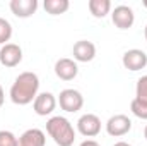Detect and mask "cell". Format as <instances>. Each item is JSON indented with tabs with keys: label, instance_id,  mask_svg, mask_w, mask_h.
I'll return each instance as SVG.
<instances>
[{
	"label": "cell",
	"instance_id": "obj_1",
	"mask_svg": "<svg viewBox=\"0 0 147 146\" xmlns=\"http://www.w3.org/2000/svg\"><path fill=\"white\" fill-rule=\"evenodd\" d=\"M38 89H39L38 74L29 72V71L21 72L16 77V81L12 83V86H10V91H9L10 102L14 105H19V107L29 105L38 96Z\"/></svg>",
	"mask_w": 147,
	"mask_h": 146
},
{
	"label": "cell",
	"instance_id": "obj_2",
	"mask_svg": "<svg viewBox=\"0 0 147 146\" xmlns=\"http://www.w3.org/2000/svg\"><path fill=\"white\" fill-rule=\"evenodd\" d=\"M46 132L58 146H72L75 141V129L67 117L55 115L46 120Z\"/></svg>",
	"mask_w": 147,
	"mask_h": 146
},
{
	"label": "cell",
	"instance_id": "obj_3",
	"mask_svg": "<svg viewBox=\"0 0 147 146\" xmlns=\"http://www.w3.org/2000/svg\"><path fill=\"white\" fill-rule=\"evenodd\" d=\"M57 102L60 103V108L69 112V113H75V112H79L84 107V96H82V93L77 91V89H72V88H67V89L60 91Z\"/></svg>",
	"mask_w": 147,
	"mask_h": 146
},
{
	"label": "cell",
	"instance_id": "obj_4",
	"mask_svg": "<svg viewBox=\"0 0 147 146\" xmlns=\"http://www.w3.org/2000/svg\"><path fill=\"white\" fill-rule=\"evenodd\" d=\"M77 131L84 138H96L101 132V119L94 113H84L77 120Z\"/></svg>",
	"mask_w": 147,
	"mask_h": 146
},
{
	"label": "cell",
	"instance_id": "obj_5",
	"mask_svg": "<svg viewBox=\"0 0 147 146\" xmlns=\"http://www.w3.org/2000/svg\"><path fill=\"white\" fill-rule=\"evenodd\" d=\"M130 129H132V120L127 115H123V113L113 115L106 122V132L110 136H113V138H121V136L128 134Z\"/></svg>",
	"mask_w": 147,
	"mask_h": 146
},
{
	"label": "cell",
	"instance_id": "obj_6",
	"mask_svg": "<svg viewBox=\"0 0 147 146\" xmlns=\"http://www.w3.org/2000/svg\"><path fill=\"white\" fill-rule=\"evenodd\" d=\"M57 98L53 93L50 91H43V93H38V96L33 102V110L34 113L39 117H46V115H51L55 108H57Z\"/></svg>",
	"mask_w": 147,
	"mask_h": 146
},
{
	"label": "cell",
	"instance_id": "obj_7",
	"mask_svg": "<svg viewBox=\"0 0 147 146\" xmlns=\"http://www.w3.org/2000/svg\"><path fill=\"white\" fill-rule=\"evenodd\" d=\"M111 21L118 29H130L135 23V14L128 5H116L111 10Z\"/></svg>",
	"mask_w": 147,
	"mask_h": 146
},
{
	"label": "cell",
	"instance_id": "obj_8",
	"mask_svg": "<svg viewBox=\"0 0 147 146\" xmlns=\"http://www.w3.org/2000/svg\"><path fill=\"white\" fill-rule=\"evenodd\" d=\"M22 62V48L16 43H7L0 46V64L3 67H17Z\"/></svg>",
	"mask_w": 147,
	"mask_h": 146
},
{
	"label": "cell",
	"instance_id": "obj_9",
	"mask_svg": "<svg viewBox=\"0 0 147 146\" xmlns=\"http://www.w3.org/2000/svg\"><path fill=\"white\" fill-rule=\"evenodd\" d=\"M121 64L125 69L132 71V72H137V71H142L147 65V53L144 50H139V48H132V50H127L121 57Z\"/></svg>",
	"mask_w": 147,
	"mask_h": 146
},
{
	"label": "cell",
	"instance_id": "obj_10",
	"mask_svg": "<svg viewBox=\"0 0 147 146\" xmlns=\"http://www.w3.org/2000/svg\"><path fill=\"white\" fill-rule=\"evenodd\" d=\"M72 55L75 62H91L96 57V45L87 40H79L74 45Z\"/></svg>",
	"mask_w": 147,
	"mask_h": 146
},
{
	"label": "cell",
	"instance_id": "obj_11",
	"mask_svg": "<svg viewBox=\"0 0 147 146\" xmlns=\"http://www.w3.org/2000/svg\"><path fill=\"white\" fill-rule=\"evenodd\" d=\"M55 74L62 81H72L79 74V65L74 59H58L55 62Z\"/></svg>",
	"mask_w": 147,
	"mask_h": 146
},
{
	"label": "cell",
	"instance_id": "obj_12",
	"mask_svg": "<svg viewBox=\"0 0 147 146\" xmlns=\"http://www.w3.org/2000/svg\"><path fill=\"white\" fill-rule=\"evenodd\" d=\"M9 7L16 17L28 19L38 10V0H10Z\"/></svg>",
	"mask_w": 147,
	"mask_h": 146
},
{
	"label": "cell",
	"instance_id": "obj_13",
	"mask_svg": "<svg viewBox=\"0 0 147 146\" xmlns=\"http://www.w3.org/2000/svg\"><path fill=\"white\" fill-rule=\"evenodd\" d=\"M46 136L41 129H28L17 138V146H45Z\"/></svg>",
	"mask_w": 147,
	"mask_h": 146
},
{
	"label": "cell",
	"instance_id": "obj_14",
	"mask_svg": "<svg viewBox=\"0 0 147 146\" xmlns=\"http://www.w3.org/2000/svg\"><path fill=\"white\" fill-rule=\"evenodd\" d=\"M89 12L96 17V19H103L111 12V2L110 0H89L87 2Z\"/></svg>",
	"mask_w": 147,
	"mask_h": 146
},
{
	"label": "cell",
	"instance_id": "obj_15",
	"mask_svg": "<svg viewBox=\"0 0 147 146\" xmlns=\"http://www.w3.org/2000/svg\"><path fill=\"white\" fill-rule=\"evenodd\" d=\"M43 7L50 16H60V14H65L69 10L70 2L69 0H45Z\"/></svg>",
	"mask_w": 147,
	"mask_h": 146
},
{
	"label": "cell",
	"instance_id": "obj_16",
	"mask_svg": "<svg viewBox=\"0 0 147 146\" xmlns=\"http://www.w3.org/2000/svg\"><path fill=\"white\" fill-rule=\"evenodd\" d=\"M130 110H132V113L135 117H139L142 120H147V103L146 102H140V100L134 98L132 103H130Z\"/></svg>",
	"mask_w": 147,
	"mask_h": 146
},
{
	"label": "cell",
	"instance_id": "obj_17",
	"mask_svg": "<svg viewBox=\"0 0 147 146\" xmlns=\"http://www.w3.org/2000/svg\"><path fill=\"white\" fill-rule=\"evenodd\" d=\"M12 38V24L7 21V19H3V17H0V45L3 46V45H7V41Z\"/></svg>",
	"mask_w": 147,
	"mask_h": 146
},
{
	"label": "cell",
	"instance_id": "obj_18",
	"mask_svg": "<svg viewBox=\"0 0 147 146\" xmlns=\"http://www.w3.org/2000/svg\"><path fill=\"white\" fill-rule=\"evenodd\" d=\"M135 98L147 103V76L139 77V81H137V88H135Z\"/></svg>",
	"mask_w": 147,
	"mask_h": 146
},
{
	"label": "cell",
	"instance_id": "obj_19",
	"mask_svg": "<svg viewBox=\"0 0 147 146\" xmlns=\"http://www.w3.org/2000/svg\"><path fill=\"white\" fill-rule=\"evenodd\" d=\"M0 146H17V138L10 131H0Z\"/></svg>",
	"mask_w": 147,
	"mask_h": 146
},
{
	"label": "cell",
	"instance_id": "obj_20",
	"mask_svg": "<svg viewBox=\"0 0 147 146\" xmlns=\"http://www.w3.org/2000/svg\"><path fill=\"white\" fill-rule=\"evenodd\" d=\"M79 146H99V143L94 141V139H86V141H82Z\"/></svg>",
	"mask_w": 147,
	"mask_h": 146
},
{
	"label": "cell",
	"instance_id": "obj_21",
	"mask_svg": "<svg viewBox=\"0 0 147 146\" xmlns=\"http://www.w3.org/2000/svg\"><path fill=\"white\" fill-rule=\"evenodd\" d=\"M3 100H5V93H3V88L0 86V107L3 105Z\"/></svg>",
	"mask_w": 147,
	"mask_h": 146
},
{
	"label": "cell",
	"instance_id": "obj_22",
	"mask_svg": "<svg viewBox=\"0 0 147 146\" xmlns=\"http://www.w3.org/2000/svg\"><path fill=\"white\" fill-rule=\"evenodd\" d=\"M113 146H132L130 143H127V141H118V143H115Z\"/></svg>",
	"mask_w": 147,
	"mask_h": 146
},
{
	"label": "cell",
	"instance_id": "obj_23",
	"mask_svg": "<svg viewBox=\"0 0 147 146\" xmlns=\"http://www.w3.org/2000/svg\"><path fill=\"white\" fill-rule=\"evenodd\" d=\"M144 138L147 139V126H146V129H144Z\"/></svg>",
	"mask_w": 147,
	"mask_h": 146
},
{
	"label": "cell",
	"instance_id": "obj_24",
	"mask_svg": "<svg viewBox=\"0 0 147 146\" xmlns=\"http://www.w3.org/2000/svg\"><path fill=\"white\" fill-rule=\"evenodd\" d=\"M144 36H146V40H147V24H146V29H144Z\"/></svg>",
	"mask_w": 147,
	"mask_h": 146
},
{
	"label": "cell",
	"instance_id": "obj_25",
	"mask_svg": "<svg viewBox=\"0 0 147 146\" xmlns=\"http://www.w3.org/2000/svg\"><path fill=\"white\" fill-rule=\"evenodd\" d=\"M142 3H144V7H146V9H147V0H144V2H142Z\"/></svg>",
	"mask_w": 147,
	"mask_h": 146
}]
</instances>
